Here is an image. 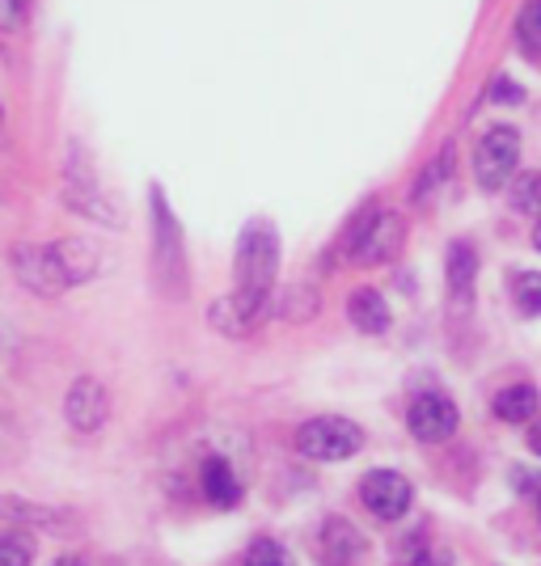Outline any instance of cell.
Masks as SVG:
<instances>
[{
	"label": "cell",
	"instance_id": "6da1fadb",
	"mask_svg": "<svg viewBox=\"0 0 541 566\" xmlns=\"http://www.w3.org/2000/svg\"><path fill=\"white\" fill-rule=\"evenodd\" d=\"M237 292L229 305L237 313V331L250 334L271 317L275 305V275H280V233L267 220H250L237 241Z\"/></svg>",
	"mask_w": 541,
	"mask_h": 566
},
{
	"label": "cell",
	"instance_id": "7a4b0ae2",
	"mask_svg": "<svg viewBox=\"0 0 541 566\" xmlns=\"http://www.w3.org/2000/svg\"><path fill=\"white\" fill-rule=\"evenodd\" d=\"M64 203H69L72 212L85 216V220L106 224V229H123L127 224V212L118 208L106 190L97 187L94 169L85 161V148L81 144H72L69 153H64Z\"/></svg>",
	"mask_w": 541,
	"mask_h": 566
},
{
	"label": "cell",
	"instance_id": "3957f363",
	"mask_svg": "<svg viewBox=\"0 0 541 566\" xmlns=\"http://www.w3.org/2000/svg\"><path fill=\"white\" fill-rule=\"evenodd\" d=\"M402 245V216L385 212V208H364V212L352 220L347 229V241L343 250L352 254V262L360 266H377V262H389Z\"/></svg>",
	"mask_w": 541,
	"mask_h": 566
},
{
	"label": "cell",
	"instance_id": "277c9868",
	"mask_svg": "<svg viewBox=\"0 0 541 566\" xmlns=\"http://www.w3.org/2000/svg\"><path fill=\"white\" fill-rule=\"evenodd\" d=\"M296 449L305 452L309 461H347L364 449V431L343 415H318L296 431Z\"/></svg>",
	"mask_w": 541,
	"mask_h": 566
},
{
	"label": "cell",
	"instance_id": "5b68a950",
	"mask_svg": "<svg viewBox=\"0 0 541 566\" xmlns=\"http://www.w3.org/2000/svg\"><path fill=\"white\" fill-rule=\"evenodd\" d=\"M520 161V132L512 123H495L474 148V178L482 190H499L512 182Z\"/></svg>",
	"mask_w": 541,
	"mask_h": 566
},
{
	"label": "cell",
	"instance_id": "8992f818",
	"mask_svg": "<svg viewBox=\"0 0 541 566\" xmlns=\"http://www.w3.org/2000/svg\"><path fill=\"white\" fill-rule=\"evenodd\" d=\"M360 499L377 520H402L415 503V486L398 470H373L360 482Z\"/></svg>",
	"mask_w": 541,
	"mask_h": 566
},
{
	"label": "cell",
	"instance_id": "52a82bcc",
	"mask_svg": "<svg viewBox=\"0 0 541 566\" xmlns=\"http://www.w3.org/2000/svg\"><path fill=\"white\" fill-rule=\"evenodd\" d=\"M457 423H461V415H457V406L445 394H419L406 410V427H410V436L419 444H445L448 436L457 431Z\"/></svg>",
	"mask_w": 541,
	"mask_h": 566
},
{
	"label": "cell",
	"instance_id": "ba28073f",
	"mask_svg": "<svg viewBox=\"0 0 541 566\" xmlns=\"http://www.w3.org/2000/svg\"><path fill=\"white\" fill-rule=\"evenodd\" d=\"M64 419H69V427L81 431V436L102 431V423L111 419V394H106V385L94 377L72 380L69 398H64Z\"/></svg>",
	"mask_w": 541,
	"mask_h": 566
},
{
	"label": "cell",
	"instance_id": "9c48e42d",
	"mask_svg": "<svg viewBox=\"0 0 541 566\" xmlns=\"http://www.w3.org/2000/svg\"><path fill=\"white\" fill-rule=\"evenodd\" d=\"M13 275L34 296H55L69 283L60 275V262L51 254V245H13Z\"/></svg>",
	"mask_w": 541,
	"mask_h": 566
},
{
	"label": "cell",
	"instance_id": "30bf717a",
	"mask_svg": "<svg viewBox=\"0 0 541 566\" xmlns=\"http://www.w3.org/2000/svg\"><path fill=\"white\" fill-rule=\"evenodd\" d=\"M51 254L60 262V275L69 287L76 283H90L102 271V250H97L90 237H64V241H55L51 245Z\"/></svg>",
	"mask_w": 541,
	"mask_h": 566
},
{
	"label": "cell",
	"instance_id": "8fae6325",
	"mask_svg": "<svg viewBox=\"0 0 541 566\" xmlns=\"http://www.w3.org/2000/svg\"><path fill=\"white\" fill-rule=\"evenodd\" d=\"M445 280H448V296H452L461 308L470 305V301H474V280H478V254H474L470 241H452V245H448Z\"/></svg>",
	"mask_w": 541,
	"mask_h": 566
},
{
	"label": "cell",
	"instance_id": "7c38bea8",
	"mask_svg": "<svg viewBox=\"0 0 541 566\" xmlns=\"http://www.w3.org/2000/svg\"><path fill=\"white\" fill-rule=\"evenodd\" d=\"M347 317L355 322V331L364 334H385L389 322H394V313H389V305H385V296H381L377 287H355L352 301H347Z\"/></svg>",
	"mask_w": 541,
	"mask_h": 566
},
{
	"label": "cell",
	"instance_id": "4fadbf2b",
	"mask_svg": "<svg viewBox=\"0 0 541 566\" xmlns=\"http://www.w3.org/2000/svg\"><path fill=\"white\" fill-rule=\"evenodd\" d=\"M199 486H204V499L216 503V507H237V503H241V482H237V473L229 470L220 457H208V461H204Z\"/></svg>",
	"mask_w": 541,
	"mask_h": 566
},
{
	"label": "cell",
	"instance_id": "5bb4252c",
	"mask_svg": "<svg viewBox=\"0 0 541 566\" xmlns=\"http://www.w3.org/2000/svg\"><path fill=\"white\" fill-rule=\"evenodd\" d=\"M533 415H538V389L533 385H512L495 398V419H503V423H524Z\"/></svg>",
	"mask_w": 541,
	"mask_h": 566
},
{
	"label": "cell",
	"instance_id": "9a60e30c",
	"mask_svg": "<svg viewBox=\"0 0 541 566\" xmlns=\"http://www.w3.org/2000/svg\"><path fill=\"white\" fill-rule=\"evenodd\" d=\"M322 545H326V558L334 566H347V554H360L364 549V542L355 537V528L347 524V520H330L326 533H322Z\"/></svg>",
	"mask_w": 541,
	"mask_h": 566
},
{
	"label": "cell",
	"instance_id": "2e32d148",
	"mask_svg": "<svg viewBox=\"0 0 541 566\" xmlns=\"http://www.w3.org/2000/svg\"><path fill=\"white\" fill-rule=\"evenodd\" d=\"M517 43L524 55H541V0H529L517 13Z\"/></svg>",
	"mask_w": 541,
	"mask_h": 566
},
{
	"label": "cell",
	"instance_id": "e0dca14e",
	"mask_svg": "<svg viewBox=\"0 0 541 566\" xmlns=\"http://www.w3.org/2000/svg\"><path fill=\"white\" fill-rule=\"evenodd\" d=\"M512 208L524 216H541V174H520L512 182Z\"/></svg>",
	"mask_w": 541,
	"mask_h": 566
},
{
	"label": "cell",
	"instance_id": "ac0fdd59",
	"mask_svg": "<svg viewBox=\"0 0 541 566\" xmlns=\"http://www.w3.org/2000/svg\"><path fill=\"white\" fill-rule=\"evenodd\" d=\"M448 169H452V148H445V153L419 174V182H415V203H427V199L436 195V187L448 178Z\"/></svg>",
	"mask_w": 541,
	"mask_h": 566
},
{
	"label": "cell",
	"instance_id": "d6986e66",
	"mask_svg": "<svg viewBox=\"0 0 541 566\" xmlns=\"http://www.w3.org/2000/svg\"><path fill=\"white\" fill-rule=\"evenodd\" d=\"M246 566H296V563H292V554L275 537H259V542H250V549H246Z\"/></svg>",
	"mask_w": 541,
	"mask_h": 566
},
{
	"label": "cell",
	"instance_id": "ffe728a7",
	"mask_svg": "<svg viewBox=\"0 0 541 566\" xmlns=\"http://www.w3.org/2000/svg\"><path fill=\"white\" fill-rule=\"evenodd\" d=\"M517 308L524 317H541V271L517 275Z\"/></svg>",
	"mask_w": 541,
	"mask_h": 566
},
{
	"label": "cell",
	"instance_id": "44dd1931",
	"mask_svg": "<svg viewBox=\"0 0 541 566\" xmlns=\"http://www.w3.org/2000/svg\"><path fill=\"white\" fill-rule=\"evenodd\" d=\"M34 542L22 533H0V566H30Z\"/></svg>",
	"mask_w": 541,
	"mask_h": 566
},
{
	"label": "cell",
	"instance_id": "7402d4cb",
	"mask_svg": "<svg viewBox=\"0 0 541 566\" xmlns=\"http://www.w3.org/2000/svg\"><path fill=\"white\" fill-rule=\"evenodd\" d=\"M491 102H503V106H520V102H524V90H520L517 81H508V76H495Z\"/></svg>",
	"mask_w": 541,
	"mask_h": 566
},
{
	"label": "cell",
	"instance_id": "603a6c76",
	"mask_svg": "<svg viewBox=\"0 0 541 566\" xmlns=\"http://www.w3.org/2000/svg\"><path fill=\"white\" fill-rule=\"evenodd\" d=\"M25 4L30 0H0V25L4 30H18L25 22Z\"/></svg>",
	"mask_w": 541,
	"mask_h": 566
},
{
	"label": "cell",
	"instance_id": "cb8c5ba5",
	"mask_svg": "<svg viewBox=\"0 0 541 566\" xmlns=\"http://www.w3.org/2000/svg\"><path fill=\"white\" fill-rule=\"evenodd\" d=\"M529 449H533L541 457V419L533 427H529Z\"/></svg>",
	"mask_w": 541,
	"mask_h": 566
},
{
	"label": "cell",
	"instance_id": "d4e9b609",
	"mask_svg": "<svg viewBox=\"0 0 541 566\" xmlns=\"http://www.w3.org/2000/svg\"><path fill=\"white\" fill-rule=\"evenodd\" d=\"M55 566H85V563H81V558H60Z\"/></svg>",
	"mask_w": 541,
	"mask_h": 566
},
{
	"label": "cell",
	"instance_id": "484cf974",
	"mask_svg": "<svg viewBox=\"0 0 541 566\" xmlns=\"http://www.w3.org/2000/svg\"><path fill=\"white\" fill-rule=\"evenodd\" d=\"M533 245L541 250V220H538V229H533Z\"/></svg>",
	"mask_w": 541,
	"mask_h": 566
},
{
	"label": "cell",
	"instance_id": "4316f807",
	"mask_svg": "<svg viewBox=\"0 0 541 566\" xmlns=\"http://www.w3.org/2000/svg\"><path fill=\"white\" fill-rule=\"evenodd\" d=\"M0 136H4V111H0Z\"/></svg>",
	"mask_w": 541,
	"mask_h": 566
},
{
	"label": "cell",
	"instance_id": "83f0119b",
	"mask_svg": "<svg viewBox=\"0 0 541 566\" xmlns=\"http://www.w3.org/2000/svg\"><path fill=\"white\" fill-rule=\"evenodd\" d=\"M538 520H541V499H538Z\"/></svg>",
	"mask_w": 541,
	"mask_h": 566
}]
</instances>
